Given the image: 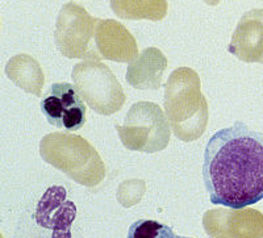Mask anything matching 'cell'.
Listing matches in <instances>:
<instances>
[{"label":"cell","instance_id":"1","mask_svg":"<svg viewBox=\"0 0 263 238\" xmlns=\"http://www.w3.org/2000/svg\"><path fill=\"white\" fill-rule=\"evenodd\" d=\"M203 180L213 204L245 208L263 199V133L245 122L216 132L205 146Z\"/></svg>","mask_w":263,"mask_h":238},{"label":"cell","instance_id":"2","mask_svg":"<svg viewBox=\"0 0 263 238\" xmlns=\"http://www.w3.org/2000/svg\"><path fill=\"white\" fill-rule=\"evenodd\" d=\"M163 107L171 131L179 140L192 142L206 131L210 111L195 70L178 67L171 72L164 84Z\"/></svg>","mask_w":263,"mask_h":238},{"label":"cell","instance_id":"3","mask_svg":"<svg viewBox=\"0 0 263 238\" xmlns=\"http://www.w3.org/2000/svg\"><path fill=\"white\" fill-rule=\"evenodd\" d=\"M40 154L46 163L84 187H96L105 178L102 157L79 134L70 132L46 134L40 142Z\"/></svg>","mask_w":263,"mask_h":238},{"label":"cell","instance_id":"4","mask_svg":"<svg viewBox=\"0 0 263 238\" xmlns=\"http://www.w3.org/2000/svg\"><path fill=\"white\" fill-rule=\"evenodd\" d=\"M115 128L123 145L130 152H162L170 142V122L161 107L152 101L135 103L126 113L124 125Z\"/></svg>","mask_w":263,"mask_h":238},{"label":"cell","instance_id":"5","mask_svg":"<svg viewBox=\"0 0 263 238\" xmlns=\"http://www.w3.org/2000/svg\"><path fill=\"white\" fill-rule=\"evenodd\" d=\"M74 86L84 103L103 116H111L125 104L126 96L117 78L100 61H83L72 67Z\"/></svg>","mask_w":263,"mask_h":238},{"label":"cell","instance_id":"6","mask_svg":"<svg viewBox=\"0 0 263 238\" xmlns=\"http://www.w3.org/2000/svg\"><path fill=\"white\" fill-rule=\"evenodd\" d=\"M99 19L77 3L63 4L55 24V44L70 60L100 61L95 48V30Z\"/></svg>","mask_w":263,"mask_h":238},{"label":"cell","instance_id":"7","mask_svg":"<svg viewBox=\"0 0 263 238\" xmlns=\"http://www.w3.org/2000/svg\"><path fill=\"white\" fill-rule=\"evenodd\" d=\"M41 111L49 124L63 131H78L86 124V104L75 86L67 82L51 84L41 100Z\"/></svg>","mask_w":263,"mask_h":238},{"label":"cell","instance_id":"8","mask_svg":"<svg viewBox=\"0 0 263 238\" xmlns=\"http://www.w3.org/2000/svg\"><path fill=\"white\" fill-rule=\"evenodd\" d=\"M206 234L227 238H263V214L254 208H217L203 216Z\"/></svg>","mask_w":263,"mask_h":238},{"label":"cell","instance_id":"9","mask_svg":"<svg viewBox=\"0 0 263 238\" xmlns=\"http://www.w3.org/2000/svg\"><path fill=\"white\" fill-rule=\"evenodd\" d=\"M66 190L60 186L50 187L37 206V224L53 232L51 238H71V224L77 214L74 203L66 199Z\"/></svg>","mask_w":263,"mask_h":238},{"label":"cell","instance_id":"10","mask_svg":"<svg viewBox=\"0 0 263 238\" xmlns=\"http://www.w3.org/2000/svg\"><path fill=\"white\" fill-rule=\"evenodd\" d=\"M95 48L100 60L129 63L138 56V45L133 34L114 19H99Z\"/></svg>","mask_w":263,"mask_h":238},{"label":"cell","instance_id":"11","mask_svg":"<svg viewBox=\"0 0 263 238\" xmlns=\"http://www.w3.org/2000/svg\"><path fill=\"white\" fill-rule=\"evenodd\" d=\"M228 50L238 60L263 65V9L254 8L242 15Z\"/></svg>","mask_w":263,"mask_h":238},{"label":"cell","instance_id":"12","mask_svg":"<svg viewBox=\"0 0 263 238\" xmlns=\"http://www.w3.org/2000/svg\"><path fill=\"white\" fill-rule=\"evenodd\" d=\"M167 69V58L157 48H146L126 69V82L137 89H158Z\"/></svg>","mask_w":263,"mask_h":238},{"label":"cell","instance_id":"13","mask_svg":"<svg viewBox=\"0 0 263 238\" xmlns=\"http://www.w3.org/2000/svg\"><path fill=\"white\" fill-rule=\"evenodd\" d=\"M6 74L13 84L25 93L41 96L45 84V75L41 66L29 54H17L6 65Z\"/></svg>","mask_w":263,"mask_h":238},{"label":"cell","instance_id":"14","mask_svg":"<svg viewBox=\"0 0 263 238\" xmlns=\"http://www.w3.org/2000/svg\"><path fill=\"white\" fill-rule=\"evenodd\" d=\"M115 15L124 20H163L167 15V0H111Z\"/></svg>","mask_w":263,"mask_h":238},{"label":"cell","instance_id":"15","mask_svg":"<svg viewBox=\"0 0 263 238\" xmlns=\"http://www.w3.org/2000/svg\"><path fill=\"white\" fill-rule=\"evenodd\" d=\"M168 225L154 220H137L130 225L126 238H175Z\"/></svg>","mask_w":263,"mask_h":238},{"label":"cell","instance_id":"16","mask_svg":"<svg viewBox=\"0 0 263 238\" xmlns=\"http://www.w3.org/2000/svg\"><path fill=\"white\" fill-rule=\"evenodd\" d=\"M204 2H205L208 6H217V4L220 3L221 0H204Z\"/></svg>","mask_w":263,"mask_h":238},{"label":"cell","instance_id":"17","mask_svg":"<svg viewBox=\"0 0 263 238\" xmlns=\"http://www.w3.org/2000/svg\"><path fill=\"white\" fill-rule=\"evenodd\" d=\"M175 238H190V237H180V235H175Z\"/></svg>","mask_w":263,"mask_h":238},{"label":"cell","instance_id":"18","mask_svg":"<svg viewBox=\"0 0 263 238\" xmlns=\"http://www.w3.org/2000/svg\"><path fill=\"white\" fill-rule=\"evenodd\" d=\"M213 238H227V237H213Z\"/></svg>","mask_w":263,"mask_h":238},{"label":"cell","instance_id":"19","mask_svg":"<svg viewBox=\"0 0 263 238\" xmlns=\"http://www.w3.org/2000/svg\"><path fill=\"white\" fill-rule=\"evenodd\" d=\"M0 238H3V234H2V233H0Z\"/></svg>","mask_w":263,"mask_h":238}]
</instances>
